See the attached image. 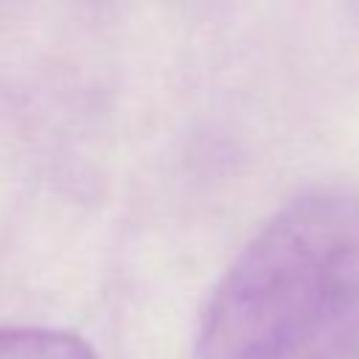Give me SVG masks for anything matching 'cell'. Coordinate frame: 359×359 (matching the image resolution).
Instances as JSON below:
<instances>
[{"label":"cell","instance_id":"obj_1","mask_svg":"<svg viewBox=\"0 0 359 359\" xmlns=\"http://www.w3.org/2000/svg\"><path fill=\"white\" fill-rule=\"evenodd\" d=\"M359 320V188L289 199L236 255L199 317L196 359H303Z\"/></svg>","mask_w":359,"mask_h":359},{"label":"cell","instance_id":"obj_2","mask_svg":"<svg viewBox=\"0 0 359 359\" xmlns=\"http://www.w3.org/2000/svg\"><path fill=\"white\" fill-rule=\"evenodd\" d=\"M0 359H95V353L70 331L0 328Z\"/></svg>","mask_w":359,"mask_h":359},{"label":"cell","instance_id":"obj_3","mask_svg":"<svg viewBox=\"0 0 359 359\" xmlns=\"http://www.w3.org/2000/svg\"><path fill=\"white\" fill-rule=\"evenodd\" d=\"M311 359H359V320L348 325L342 334H337L317 356Z\"/></svg>","mask_w":359,"mask_h":359}]
</instances>
